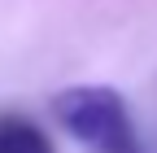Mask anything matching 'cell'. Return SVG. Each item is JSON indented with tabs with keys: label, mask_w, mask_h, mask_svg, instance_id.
<instances>
[{
	"label": "cell",
	"mask_w": 157,
	"mask_h": 153,
	"mask_svg": "<svg viewBox=\"0 0 157 153\" xmlns=\"http://www.w3.org/2000/svg\"><path fill=\"white\" fill-rule=\"evenodd\" d=\"M52 118L92 153H144L127 101L105 83H78L52 96Z\"/></svg>",
	"instance_id": "cell-1"
},
{
	"label": "cell",
	"mask_w": 157,
	"mask_h": 153,
	"mask_svg": "<svg viewBox=\"0 0 157 153\" xmlns=\"http://www.w3.org/2000/svg\"><path fill=\"white\" fill-rule=\"evenodd\" d=\"M0 153H52V140L22 114H0Z\"/></svg>",
	"instance_id": "cell-2"
}]
</instances>
